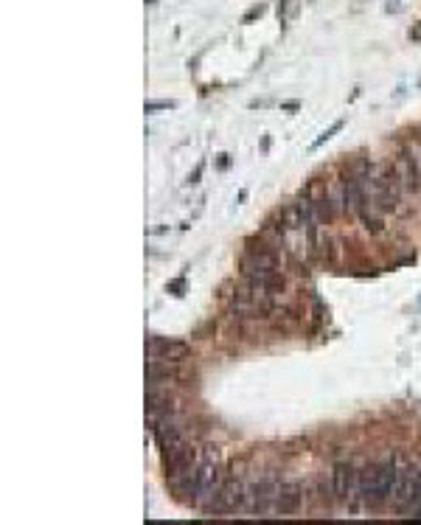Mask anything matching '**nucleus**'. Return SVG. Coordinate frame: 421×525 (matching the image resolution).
<instances>
[{"mask_svg":"<svg viewBox=\"0 0 421 525\" xmlns=\"http://www.w3.org/2000/svg\"><path fill=\"white\" fill-rule=\"evenodd\" d=\"M241 503H244V489H241V483L236 480V478H228V480H222L219 486H217V492L210 495V500L202 506L208 514L214 511V514H228V511H236V508H241Z\"/></svg>","mask_w":421,"mask_h":525,"instance_id":"obj_1","label":"nucleus"},{"mask_svg":"<svg viewBox=\"0 0 421 525\" xmlns=\"http://www.w3.org/2000/svg\"><path fill=\"white\" fill-rule=\"evenodd\" d=\"M396 472L399 464L396 458H382L376 461V492H374V511L391 506V492H393V483H396Z\"/></svg>","mask_w":421,"mask_h":525,"instance_id":"obj_2","label":"nucleus"},{"mask_svg":"<svg viewBox=\"0 0 421 525\" xmlns=\"http://www.w3.org/2000/svg\"><path fill=\"white\" fill-rule=\"evenodd\" d=\"M415 478H418V469L413 464H402L399 472H396V483H393V492H391V508L404 514L410 500H413V489H415Z\"/></svg>","mask_w":421,"mask_h":525,"instance_id":"obj_3","label":"nucleus"},{"mask_svg":"<svg viewBox=\"0 0 421 525\" xmlns=\"http://www.w3.org/2000/svg\"><path fill=\"white\" fill-rule=\"evenodd\" d=\"M357 472L351 464H334L332 469V492H334V500L340 506H351V500H354V492H357Z\"/></svg>","mask_w":421,"mask_h":525,"instance_id":"obj_4","label":"nucleus"},{"mask_svg":"<svg viewBox=\"0 0 421 525\" xmlns=\"http://www.w3.org/2000/svg\"><path fill=\"white\" fill-rule=\"evenodd\" d=\"M278 480L275 478H261L248 489V508L253 514H267L270 508H275V497H278Z\"/></svg>","mask_w":421,"mask_h":525,"instance_id":"obj_5","label":"nucleus"},{"mask_svg":"<svg viewBox=\"0 0 421 525\" xmlns=\"http://www.w3.org/2000/svg\"><path fill=\"white\" fill-rule=\"evenodd\" d=\"M191 354V348L180 340H166V337H149V357L163 360V363H183Z\"/></svg>","mask_w":421,"mask_h":525,"instance_id":"obj_6","label":"nucleus"},{"mask_svg":"<svg viewBox=\"0 0 421 525\" xmlns=\"http://www.w3.org/2000/svg\"><path fill=\"white\" fill-rule=\"evenodd\" d=\"M301 500H303V486L290 480V483H281L278 486V497H275V511L281 517H290L301 511Z\"/></svg>","mask_w":421,"mask_h":525,"instance_id":"obj_7","label":"nucleus"},{"mask_svg":"<svg viewBox=\"0 0 421 525\" xmlns=\"http://www.w3.org/2000/svg\"><path fill=\"white\" fill-rule=\"evenodd\" d=\"M275 264L278 259L267 248H250L244 253V272H267V270H275Z\"/></svg>","mask_w":421,"mask_h":525,"instance_id":"obj_8","label":"nucleus"},{"mask_svg":"<svg viewBox=\"0 0 421 525\" xmlns=\"http://www.w3.org/2000/svg\"><path fill=\"white\" fill-rule=\"evenodd\" d=\"M399 178L407 189H413V191L421 189V166L415 163V158L410 152H402V158H399Z\"/></svg>","mask_w":421,"mask_h":525,"instance_id":"obj_9","label":"nucleus"},{"mask_svg":"<svg viewBox=\"0 0 421 525\" xmlns=\"http://www.w3.org/2000/svg\"><path fill=\"white\" fill-rule=\"evenodd\" d=\"M421 508V469H418V478H415V489H413V500H410V506H407V511L404 514H413L415 517V511Z\"/></svg>","mask_w":421,"mask_h":525,"instance_id":"obj_10","label":"nucleus"},{"mask_svg":"<svg viewBox=\"0 0 421 525\" xmlns=\"http://www.w3.org/2000/svg\"><path fill=\"white\" fill-rule=\"evenodd\" d=\"M340 129H343V121H334V124H332V129H326V132H323V135L318 138V141H314V144H312V149H318V147H323V144L329 141V138H332L334 132H340Z\"/></svg>","mask_w":421,"mask_h":525,"instance_id":"obj_11","label":"nucleus"},{"mask_svg":"<svg viewBox=\"0 0 421 525\" xmlns=\"http://www.w3.org/2000/svg\"><path fill=\"white\" fill-rule=\"evenodd\" d=\"M174 101H149L147 104V113H158V110H171Z\"/></svg>","mask_w":421,"mask_h":525,"instance_id":"obj_12","label":"nucleus"},{"mask_svg":"<svg viewBox=\"0 0 421 525\" xmlns=\"http://www.w3.org/2000/svg\"><path fill=\"white\" fill-rule=\"evenodd\" d=\"M261 12H264V6H253L248 14H244V23H250V20H256V17H261Z\"/></svg>","mask_w":421,"mask_h":525,"instance_id":"obj_13","label":"nucleus"},{"mask_svg":"<svg viewBox=\"0 0 421 525\" xmlns=\"http://www.w3.org/2000/svg\"><path fill=\"white\" fill-rule=\"evenodd\" d=\"M410 37H413V40H421V25H415V28L410 31Z\"/></svg>","mask_w":421,"mask_h":525,"instance_id":"obj_14","label":"nucleus"},{"mask_svg":"<svg viewBox=\"0 0 421 525\" xmlns=\"http://www.w3.org/2000/svg\"><path fill=\"white\" fill-rule=\"evenodd\" d=\"M415 517H418V519H421V508H418V511H415Z\"/></svg>","mask_w":421,"mask_h":525,"instance_id":"obj_15","label":"nucleus"}]
</instances>
